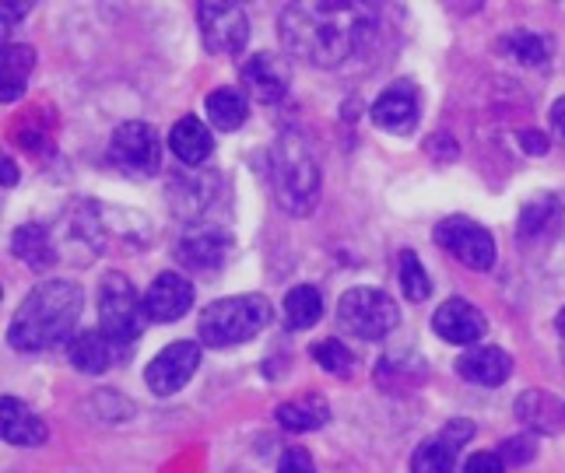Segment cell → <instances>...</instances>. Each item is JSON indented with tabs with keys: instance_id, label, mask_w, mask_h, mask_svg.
Wrapping results in <instances>:
<instances>
[{
	"instance_id": "obj_16",
	"label": "cell",
	"mask_w": 565,
	"mask_h": 473,
	"mask_svg": "<svg viewBox=\"0 0 565 473\" xmlns=\"http://www.w3.org/2000/svg\"><path fill=\"white\" fill-rule=\"evenodd\" d=\"M433 326L443 341L450 344H478L484 337V330H489V323H484L481 309H475L467 299H450L443 302L433 315Z\"/></svg>"
},
{
	"instance_id": "obj_15",
	"label": "cell",
	"mask_w": 565,
	"mask_h": 473,
	"mask_svg": "<svg viewBox=\"0 0 565 473\" xmlns=\"http://www.w3.org/2000/svg\"><path fill=\"white\" fill-rule=\"evenodd\" d=\"M228 249H232L228 232H222V228H190L183 239L177 243V260L186 270L207 273V270H218L222 267Z\"/></svg>"
},
{
	"instance_id": "obj_26",
	"label": "cell",
	"mask_w": 565,
	"mask_h": 473,
	"mask_svg": "<svg viewBox=\"0 0 565 473\" xmlns=\"http://www.w3.org/2000/svg\"><path fill=\"white\" fill-rule=\"evenodd\" d=\"M520 421L531 424L534 431H558L565 421V407L552 397V393H523L520 397Z\"/></svg>"
},
{
	"instance_id": "obj_12",
	"label": "cell",
	"mask_w": 565,
	"mask_h": 473,
	"mask_svg": "<svg viewBox=\"0 0 565 473\" xmlns=\"http://www.w3.org/2000/svg\"><path fill=\"white\" fill-rule=\"evenodd\" d=\"M193 305V284L177 270H166L151 281L145 294V312L154 323H177Z\"/></svg>"
},
{
	"instance_id": "obj_33",
	"label": "cell",
	"mask_w": 565,
	"mask_h": 473,
	"mask_svg": "<svg viewBox=\"0 0 565 473\" xmlns=\"http://www.w3.org/2000/svg\"><path fill=\"white\" fill-rule=\"evenodd\" d=\"M552 127H555V133L565 141V98H558L555 109H552Z\"/></svg>"
},
{
	"instance_id": "obj_27",
	"label": "cell",
	"mask_w": 565,
	"mask_h": 473,
	"mask_svg": "<svg viewBox=\"0 0 565 473\" xmlns=\"http://www.w3.org/2000/svg\"><path fill=\"white\" fill-rule=\"evenodd\" d=\"M32 71H35V53L29 46H8L4 71H0V98H4V103H14V98L25 92Z\"/></svg>"
},
{
	"instance_id": "obj_36",
	"label": "cell",
	"mask_w": 565,
	"mask_h": 473,
	"mask_svg": "<svg viewBox=\"0 0 565 473\" xmlns=\"http://www.w3.org/2000/svg\"><path fill=\"white\" fill-rule=\"evenodd\" d=\"M29 8H32V4H4V25H14L18 18L29 14Z\"/></svg>"
},
{
	"instance_id": "obj_30",
	"label": "cell",
	"mask_w": 565,
	"mask_h": 473,
	"mask_svg": "<svg viewBox=\"0 0 565 473\" xmlns=\"http://www.w3.org/2000/svg\"><path fill=\"white\" fill-rule=\"evenodd\" d=\"M313 362L330 372V376H352L355 372V354L348 351L341 341H320L313 344Z\"/></svg>"
},
{
	"instance_id": "obj_25",
	"label": "cell",
	"mask_w": 565,
	"mask_h": 473,
	"mask_svg": "<svg viewBox=\"0 0 565 473\" xmlns=\"http://www.w3.org/2000/svg\"><path fill=\"white\" fill-rule=\"evenodd\" d=\"M246 112H249V103L239 88H218L207 95V120L218 127V130H239L246 123Z\"/></svg>"
},
{
	"instance_id": "obj_5",
	"label": "cell",
	"mask_w": 565,
	"mask_h": 473,
	"mask_svg": "<svg viewBox=\"0 0 565 473\" xmlns=\"http://www.w3.org/2000/svg\"><path fill=\"white\" fill-rule=\"evenodd\" d=\"M145 320V299H138L130 278L120 270H109L99 281V330L127 354L130 344L141 337Z\"/></svg>"
},
{
	"instance_id": "obj_11",
	"label": "cell",
	"mask_w": 565,
	"mask_h": 473,
	"mask_svg": "<svg viewBox=\"0 0 565 473\" xmlns=\"http://www.w3.org/2000/svg\"><path fill=\"white\" fill-rule=\"evenodd\" d=\"M198 365H201V347L190 341H177L162 354H154L145 372V383L154 397H172V393H180L193 379Z\"/></svg>"
},
{
	"instance_id": "obj_17",
	"label": "cell",
	"mask_w": 565,
	"mask_h": 473,
	"mask_svg": "<svg viewBox=\"0 0 565 473\" xmlns=\"http://www.w3.org/2000/svg\"><path fill=\"white\" fill-rule=\"evenodd\" d=\"M373 123L386 133H412L418 123V95L415 88L401 82L390 85L373 106Z\"/></svg>"
},
{
	"instance_id": "obj_7",
	"label": "cell",
	"mask_w": 565,
	"mask_h": 473,
	"mask_svg": "<svg viewBox=\"0 0 565 473\" xmlns=\"http://www.w3.org/2000/svg\"><path fill=\"white\" fill-rule=\"evenodd\" d=\"M109 158L120 165L127 175H154L162 165V144H159V133L154 127L141 123V120H130L124 127H116L109 137Z\"/></svg>"
},
{
	"instance_id": "obj_28",
	"label": "cell",
	"mask_w": 565,
	"mask_h": 473,
	"mask_svg": "<svg viewBox=\"0 0 565 473\" xmlns=\"http://www.w3.org/2000/svg\"><path fill=\"white\" fill-rule=\"evenodd\" d=\"M502 50L513 56V61L527 64V67H544L552 56L548 39L537 35V32H510L502 39Z\"/></svg>"
},
{
	"instance_id": "obj_21",
	"label": "cell",
	"mask_w": 565,
	"mask_h": 473,
	"mask_svg": "<svg viewBox=\"0 0 565 473\" xmlns=\"http://www.w3.org/2000/svg\"><path fill=\"white\" fill-rule=\"evenodd\" d=\"M11 252L22 260L29 270H46L61 260V252H56V239L46 225H22L14 232L11 239Z\"/></svg>"
},
{
	"instance_id": "obj_6",
	"label": "cell",
	"mask_w": 565,
	"mask_h": 473,
	"mask_svg": "<svg viewBox=\"0 0 565 473\" xmlns=\"http://www.w3.org/2000/svg\"><path fill=\"white\" fill-rule=\"evenodd\" d=\"M338 320L359 341H383L401 323V305L380 288H352L338 302Z\"/></svg>"
},
{
	"instance_id": "obj_31",
	"label": "cell",
	"mask_w": 565,
	"mask_h": 473,
	"mask_svg": "<svg viewBox=\"0 0 565 473\" xmlns=\"http://www.w3.org/2000/svg\"><path fill=\"white\" fill-rule=\"evenodd\" d=\"M278 473H317V466H313V460H309L306 449H288L278 463Z\"/></svg>"
},
{
	"instance_id": "obj_22",
	"label": "cell",
	"mask_w": 565,
	"mask_h": 473,
	"mask_svg": "<svg viewBox=\"0 0 565 473\" xmlns=\"http://www.w3.org/2000/svg\"><path fill=\"white\" fill-rule=\"evenodd\" d=\"M169 148L177 151V158L183 165H201L214 148V137L198 116H183V120L169 133Z\"/></svg>"
},
{
	"instance_id": "obj_24",
	"label": "cell",
	"mask_w": 565,
	"mask_h": 473,
	"mask_svg": "<svg viewBox=\"0 0 565 473\" xmlns=\"http://www.w3.org/2000/svg\"><path fill=\"white\" fill-rule=\"evenodd\" d=\"M323 315V294L313 284H299L285 294V326L288 330H309Z\"/></svg>"
},
{
	"instance_id": "obj_23",
	"label": "cell",
	"mask_w": 565,
	"mask_h": 473,
	"mask_svg": "<svg viewBox=\"0 0 565 473\" xmlns=\"http://www.w3.org/2000/svg\"><path fill=\"white\" fill-rule=\"evenodd\" d=\"M275 418L288 431H313V428H323L330 421V407L320 393H306V397L281 404Z\"/></svg>"
},
{
	"instance_id": "obj_18",
	"label": "cell",
	"mask_w": 565,
	"mask_h": 473,
	"mask_svg": "<svg viewBox=\"0 0 565 473\" xmlns=\"http://www.w3.org/2000/svg\"><path fill=\"white\" fill-rule=\"evenodd\" d=\"M513 372V358L502 347H467L457 358V376L475 386H502Z\"/></svg>"
},
{
	"instance_id": "obj_4",
	"label": "cell",
	"mask_w": 565,
	"mask_h": 473,
	"mask_svg": "<svg viewBox=\"0 0 565 473\" xmlns=\"http://www.w3.org/2000/svg\"><path fill=\"white\" fill-rule=\"evenodd\" d=\"M270 323V302L260 294L211 302L201 315V341L207 347H236L253 341Z\"/></svg>"
},
{
	"instance_id": "obj_1",
	"label": "cell",
	"mask_w": 565,
	"mask_h": 473,
	"mask_svg": "<svg viewBox=\"0 0 565 473\" xmlns=\"http://www.w3.org/2000/svg\"><path fill=\"white\" fill-rule=\"evenodd\" d=\"M376 25V4L362 0H317L288 4L278 18L285 50L302 64L341 67L365 46Z\"/></svg>"
},
{
	"instance_id": "obj_9",
	"label": "cell",
	"mask_w": 565,
	"mask_h": 473,
	"mask_svg": "<svg viewBox=\"0 0 565 473\" xmlns=\"http://www.w3.org/2000/svg\"><path fill=\"white\" fill-rule=\"evenodd\" d=\"M198 22H201V39L211 53H222V56L243 53L246 39H249V22L239 4L207 0V4H201V11H198Z\"/></svg>"
},
{
	"instance_id": "obj_19",
	"label": "cell",
	"mask_w": 565,
	"mask_h": 473,
	"mask_svg": "<svg viewBox=\"0 0 565 473\" xmlns=\"http://www.w3.org/2000/svg\"><path fill=\"white\" fill-rule=\"evenodd\" d=\"M67 354H71V365L77 372H88V376H99L116 358H124V351L116 347L103 330H82L71 341Z\"/></svg>"
},
{
	"instance_id": "obj_3",
	"label": "cell",
	"mask_w": 565,
	"mask_h": 473,
	"mask_svg": "<svg viewBox=\"0 0 565 473\" xmlns=\"http://www.w3.org/2000/svg\"><path fill=\"white\" fill-rule=\"evenodd\" d=\"M270 190L288 214H309L320 201V162L299 130H285L270 144Z\"/></svg>"
},
{
	"instance_id": "obj_8",
	"label": "cell",
	"mask_w": 565,
	"mask_h": 473,
	"mask_svg": "<svg viewBox=\"0 0 565 473\" xmlns=\"http://www.w3.org/2000/svg\"><path fill=\"white\" fill-rule=\"evenodd\" d=\"M436 243L471 270H492L495 264V239L489 235V228L463 218V214L436 225Z\"/></svg>"
},
{
	"instance_id": "obj_29",
	"label": "cell",
	"mask_w": 565,
	"mask_h": 473,
	"mask_svg": "<svg viewBox=\"0 0 565 473\" xmlns=\"http://www.w3.org/2000/svg\"><path fill=\"white\" fill-rule=\"evenodd\" d=\"M397 278H401V291H404L407 302H425L428 294H433V281H428L422 260L412 249H404L397 256Z\"/></svg>"
},
{
	"instance_id": "obj_20",
	"label": "cell",
	"mask_w": 565,
	"mask_h": 473,
	"mask_svg": "<svg viewBox=\"0 0 565 473\" xmlns=\"http://www.w3.org/2000/svg\"><path fill=\"white\" fill-rule=\"evenodd\" d=\"M0 436L11 445H39L46 442V424L18 397H4L0 400Z\"/></svg>"
},
{
	"instance_id": "obj_2",
	"label": "cell",
	"mask_w": 565,
	"mask_h": 473,
	"mask_svg": "<svg viewBox=\"0 0 565 473\" xmlns=\"http://www.w3.org/2000/svg\"><path fill=\"white\" fill-rule=\"evenodd\" d=\"M82 309H85V291L74 281L39 284L18 305L8 330V344L14 351H50L56 344H67Z\"/></svg>"
},
{
	"instance_id": "obj_13",
	"label": "cell",
	"mask_w": 565,
	"mask_h": 473,
	"mask_svg": "<svg viewBox=\"0 0 565 473\" xmlns=\"http://www.w3.org/2000/svg\"><path fill=\"white\" fill-rule=\"evenodd\" d=\"M475 436L471 421H450L436 439H428L415 449L412 473H454L457 449Z\"/></svg>"
},
{
	"instance_id": "obj_10",
	"label": "cell",
	"mask_w": 565,
	"mask_h": 473,
	"mask_svg": "<svg viewBox=\"0 0 565 473\" xmlns=\"http://www.w3.org/2000/svg\"><path fill=\"white\" fill-rule=\"evenodd\" d=\"M222 190L225 186L218 172H180L169 183V207L183 222H201L222 201Z\"/></svg>"
},
{
	"instance_id": "obj_14",
	"label": "cell",
	"mask_w": 565,
	"mask_h": 473,
	"mask_svg": "<svg viewBox=\"0 0 565 473\" xmlns=\"http://www.w3.org/2000/svg\"><path fill=\"white\" fill-rule=\"evenodd\" d=\"M243 85L246 92L257 98V103L270 106V103H281L288 95L291 85V71L288 61H281L278 53H257L253 61L243 67Z\"/></svg>"
},
{
	"instance_id": "obj_34",
	"label": "cell",
	"mask_w": 565,
	"mask_h": 473,
	"mask_svg": "<svg viewBox=\"0 0 565 473\" xmlns=\"http://www.w3.org/2000/svg\"><path fill=\"white\" fill-rule=\"evenodd\" d=\"M523 144H527L531 154H544V151H548V141H544V137H537V133H523Z\"/></svg>"
},
{
	"instance_id": "obj_32",
	"label": "cell",
	"mask_w": 565,
	"mask_h": 473,
	"mask_svg": "<svg viewBox=\"0 0 565 473\" xmlns=\"http://www.w3.org/2000/svg\"><path fill=\"white\" fill-rule=\"evenodd\" d=\"M463 473H505L499 452H475L471 460L463 463Z\"/></svg>"
},
{
	"instance_id": "obj_37",
	"label": "cell",
	"mask_w": 565,
	"mask_h": 473,
	"mask_svg": "<svg viewBox=\"0 0 565 473\" xmlns=\"http://www.w3.org/2000/svg\"><path fill=\"white\" fill-rule=\"evenodd\" d=\"M555 326H558V333H562V337H565V309L558 312V320H555Z\"/></svg>"
},
{
	"instance_id": "obj_35",
	"label": "cell",
	"mask_w": 565,
	"mask_h": 473,
	"mask_svg": "<svg viewBox=\"0 0 565 473\" xmlns=\"http://www.w3.org/2000/svg\"><path fill=\"white\" fill-rule=\"evenodd\" d=\"M0 172H4V175H0V180H4V186H14L18 183V165L11 162L8 154H4V162H0Z\"/></svg>"
}]
</instances>
